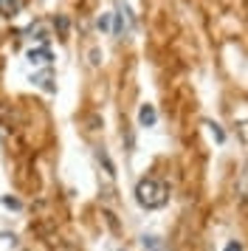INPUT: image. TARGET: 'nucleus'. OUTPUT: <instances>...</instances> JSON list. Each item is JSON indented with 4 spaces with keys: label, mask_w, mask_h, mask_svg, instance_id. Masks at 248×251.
Listing matches in <instances>:
<instances>
[{
    "label": "nucleus",
    "mask_w": 248,
    "mask_h": 251,
    "mask_svg": "<svg viewBox=\"0 0 248 251\" xmlns=\"http://www.w3.org/2000/svg\"><path fill=\"white\" fill-rule=\"evenodd\" d=\"M99 28L104 31V28H110V14H101L99 17Z\"/></svg>",
    "instance_id": "nucleus-5"
},
{
    "label": "nucleus",
    "mask_w": 248,
    "mask_h": 251,
    "mask_svg": "<svg viewBox=\"0 0 248 251\" xmlns=\"http://www.w3.org/2000/svg\"><path fill=\"white\" fill-rule=\"evenodd\" d=\"M138 122H141V127H152L158 122V113L152 104H141V110H138Z\"/></svg>",
    "instance_id": "nucleus-2"
},
{
    "label": "nucleus",
    "mask_w": 248,
    "mask_h": 251,
    "mask_svg": "<svg viewBox=\"0 0 248 251\" xmlns=\"http://www.w3.org/2000/svg\"><path fill=\"white\" fill-rule=\"evenodd\" d=\"M135 201H138V206H144V209H161L169 201L167 183L158 181V178L138 181V186H135Z\"/></svg>",
    "instance_id": "nucleus-1"
},
{
    "label": "nucleus",
    "mask_w": 248,
    "mask_h": 251,
    "mask_svg": "<svg viewBox=\"0 0 248 251\" xmlns=\"http://www.w3.org/2000/svg\"><path fill=\"white\" fill-rule=\"evenodd\" d=\"M3 206H11V209H20V201H14V198H3Z\"/></svg>",
    "instance_id": "nucleus-6"
},
{
    "label": "nucleus",
    "mask_w": 248,
    "mask_h": 251,
    "mask_svg": "<svg viewBox=\"0 0 248 251\" xmlns=\"http://www.w3.org/2000/svg\"><path fill=\"white\" fill-rule=\"evenodd\" d=\"M225 251H243V246H240V243H228V246H225Z\"/></svg>",
    "instance_id": "nucleus-7"
},
{
    "label": "nucleus",
    "mask_w": 248,
    "mask_h": 251,
    "mask_svg": "<svg viewBox=\"0 0 248 251\" xmlns=\"http://www.w3.org/2000/svg\"><path fill=\"white\" fill-rule=\"evenodd\" d=\"M20 0H0V14H6V17H14V14L20 12Z\"/></svg>",
    "instance_id": "nucleus-4"
},
{
    "label": "nucleus",
    "mask_w": 248,
    "mask_h": 251,
    "mask_svg": "<svg viewBox=\"0 0 248 251\" xmlns=\"http://www.w3.org/2000/svg\"><path fill=\"white\" fill-rule=\"evenodd\" d=\"M28 62L31 65H51V54L45 48H31L28 51Z\"/></svg>",
    "instance_id": "nucleus-3"
}]
</instances>
